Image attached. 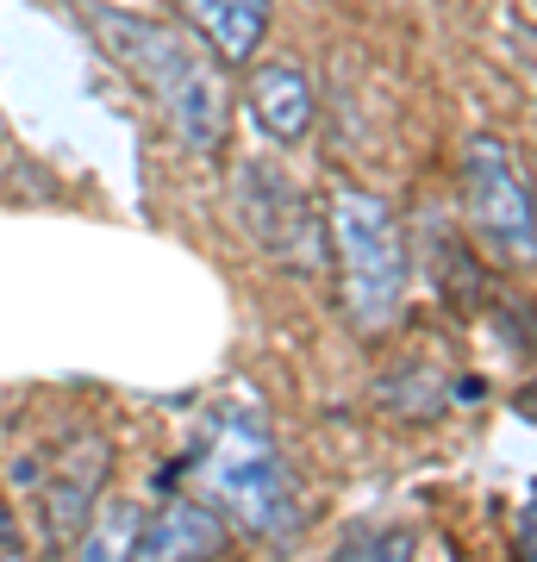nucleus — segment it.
<instances>
[{
    "label": "nucleus",
    "instance_id": "1",
    "mask_svg": "<svg viewBox=\"0 0 537 562\" xmlns=\"http://www.w3.org/2000/svg\"><path fill=\"white\" fill-rule=\"evenodd\" d=\"M88 25L94 38L113 50V63L132 69V81H144L157 106L169 113L176 138L200 157H213L225 144V125H232V88L213 69V57H200L194 44L169 32V25L144 20V13H120V7H88Z\"/></svg>",
    "mask_w": 537,
    "mask_h": 562
},
{
    "label": "nucleus",
    "instance_id": "2",
    "mask_svg": "<svg viewBox=\"0 0 537 562\" xmlns=\"http://www.w3.org/2000/svg\"><path fill=\"white\" fill-rule=\"evenodd\" d=\"M194 475L206 487V506L232 513L244 531L269 543H288L300 531V487L276 450L269 419H257V413H220Z\"/></svg>",
    "mask_w": 537,
    "mask_h": 562
},
{
    "label": "nucleus",
    "instance_id": "3",
    "mask_svg": "<svg viewBox=\"0 0 537 562\" xmlns=\"http://www.w3.org/2000/svg\"><path fill=\"white\" fill-rule=\"evenodd\" d=\"M332 257H338V288L350 325L362 338L388 331L406 306V281H413V257H406L394 206L362 194V188H338L332 194Z\"/></svg>",
    "mask_w": 537,
    "mask_h": 562
},
{
    "label": "nucleus",
    "instance_id": "4",
    "mask_svg": "<svg viewBox=\"0 0 537 562\" xmlns=\"http://www.w3.org/2000/svg\"><path fill=\"white\" fill-rule=\"evenodd\" d=\"M462 201H469V220H476L506 257H518V262L537 257L532 188L518 176V157L500 138H469V150H462Z\"/></svg>",
    "mask_w": 537,
    "mask_h": 562
},
{
    "label": "nucleus",
    "instance_id": "5",
    "mask_svg": "<svg viewBox=\"0 0 537 562\" xmlns=\"http://www.w3.org/2000/svg\"><path fill=\"white\" fill-rule=\"evenodd\" d=\"M107 462H113V450L94 431L63 450V462L51 469V482H44V538L51 543H69L88 525V513L100 501V482H107Z\"/></svg>",
    "mask_w": 537,
    "mask_h": 562
},
{
    "label": "nucleus",
    "instance_id": "6",
    "mask_svg": "<svg viewBox=\"0 0 537 562\" xmlns=\"http://www.w3.org/2000/svg\"><path fill=\"white\" fill-rule=\"evenodd\" d=\"M225 550V519L206 501H163V513L138 525L132 562H213Z\"/></svg>",
    "mask_w": 537,
    "mask_h": 562
},
{
    "label": "nucleus",
    "instance_id": "7",
    "mask_svg": "<svg viewBox=\"0 0 537 562\" xmlns=\"http://www.w3.org/2000/svg\"><path fill=\"white\" fill-rule=\"evenodd\" d=\"M250 120L269 144H300L313 132V81L300 63H262L250 76Z\"/></svg>",
    "mask_w": 537,
    "mask_h": 562
},
{
    "label": "nucleus",
    "instance_id": "8",
    "mask_svg": "<svg viewBox=\"0 0 537 562\" xmlns=\"http://www.w3.org/2000/svg\"><path fill=\"white\" fill-rule=\"evenodd\" d=\"M181 20L194 25V38L213 44V57L250 63L276 20V0H181Z\"/></svg>",
    "mask_w": 537,
    "mask_h": 562
},
{
    "label": "nucleus",
    "instance_id": "9",
    "mask_svg": "<svg viewBox=\"0 0 537 562\" xmlns=\"http://www.w3.org/2000/svg\"><path fill=\"white\" fill-rule=\"evenodd\" d=\"M238 213L269 250H281V244H288V225L300 220V201L288 194V181H281L269 162H250L238 176Z\"/></svg>",
    "mask_w": 537,
    "mask_h": 562
},
{
    "label": "nucleus",
    "instance_id": "10",
    "mask_svg": "<svg viewBox=\"0 0 537 562\" xmlns=\"http://www.w3.org/2000/svg\"><path fill=\"white\" fill-rule=\"evenodd\" d=\"M138 525H144V513L132 501L94 506L88 525L76 531V562H132V550H138Z\"/></svg>",
    "mask_w": 537,
    "mask_h": 562
},
{
    "label": "nucleus",
    "instance_id": "11",
    "mask_svg": "<svg viewBox=\"0 0 537 562\" xmlns=\"http://www.w3.org/2000/svg\"><path fill=\"white\" fill-rule=\"evenodd\" d=\"M418 538L406 525H369V531H350V538L332 550V562H413Z\"/></svg>",
    "mask_w": 537,
    "mask_h": 562
},
{
    "label": "nucleus",
    "instance_id": "12",
    "mask_svg": "<svg viewBox=\"0 0 537 562\" xmlns=\"http://www.w3.org/2000/svg\"><path fill=\"white\" fill-rule=\"evenodd\" d=\"M518 562H532V506H518Z\"/></svg>",
    "mask_w": 537,
    "mask_h": 562
},
{
    "label": "nucleus",
    "instance_id": "13",
    "mask_svg": "<svg viewBox=\"0 0 537 562\" xmlns=\"http://www.w3.org/2000/svg\"><path fill=\"white\" fill-rule=\"evenodd\" d=\"M0 562H32V557H20V550H0Z\"/></svg>",
    "mask_w": 537,
    "mask_h": 562
}]
</instances>
